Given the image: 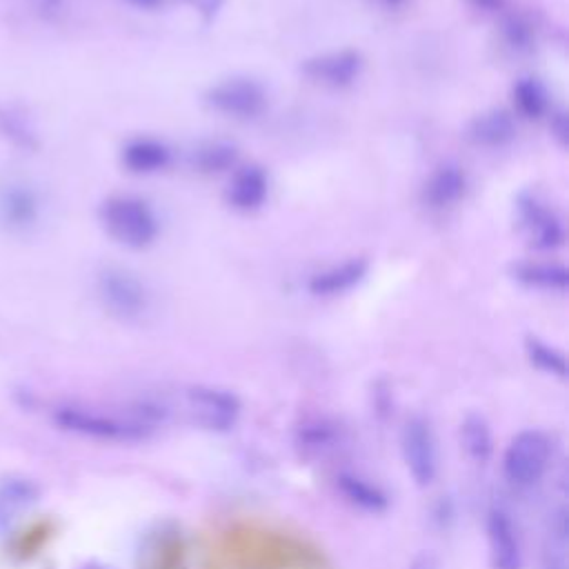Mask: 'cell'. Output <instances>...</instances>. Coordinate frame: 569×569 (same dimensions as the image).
Segmentation results:
<instances>
[{
	"mask_svg": "<svg viewBox=\"0 0 569 569\" xmlns=\"http://www.w3.org/2000/svg\"><path fill=\"white\" fill-rule=\"evenodd\" d=\"M491 569H522V547L518 529L502 507H491L485 518Z\"/></svg>",
	"mask_w": 569,
	"mask_h": 569,
	"instance_id": "30bf717a",
	"label": "cell"
},
{
	"mask_svg": "<svg viewBox=\"0 0 569 569\" xmlns=\"http://www.w3.org/2000/svg\"><path fill=\"white\" fill-rule=\"evenodd\" d=\"M551 129L556 131L560 144H567V116H565L562 111L553 113V118H551Z\"/></svg>",
	"mask_w": 569,
	"mask_h": 569,
	"instance_id": "f546056e",
	"label": "cell"
},
{
	"mask_svg": "<svg viewBox=\"0 0 569 569\" xmlns=\"http://www.w3.org/2000/svg\"><path fill=\"white\" fill-rule=\"evenodd\" d=\"M0 138L20 151H36L40 147L31 118L16 104H0Z\"/></svg>",
	"mask_w": 569,
	"mask_h": 569,
	"instance_id": "7402d4cb",
	"label": "cell"
},
{
	"mask_svg": "<svg viewBox=\"0 0 569 569\" xmlns=\"http://www.w3.org/2000/svg\"><path fill=\"white\" fill-rule=\"evenodd\" d=\"M518 218L527 231L529 242L536 249H558L565 242V227L560 218L542 204L533 193H522L518 198Z\"/></svg>",
	"mask_w": 569,
	"mask_h": 569,
	"instance_id": "8fae6325",
	"label": "cell"
},
{
	"mask_svg": "<svg viewBox=\"0 0 569 569\" xmlns=\"http://www.w3.org/2000/svg\"><path fill=\"white\" fill-rule=\"evenodd\" d=\"M53 420L60 429L100 442H140L147 440L153 429L138 422L136 418L113 416L78 405H62L53 411Z\"/></svg>",
	"mask_w": 569,
	"mask_h": 569,
	"instance_id": "6da1fadb",
	"label": "cell"
},
{
	"mask_svg": "<svg viewBox=\"0 0 569 569\" xmlns=\"http://www.w3.org/2000/svg\"><path fill=\"white\" fill-rule=\"evenodd\" d=\"M469 7L478 9V11H485V13H496L505 7L507 0H465Z\"/></svg>",
	"mask_w": 569,
	"mask_h": 569,
	"instance_id": "f1b7e54d",
	"label": "cell"
},
{
	"mask_svg": "<svg viewBox=\"0 0 569 569\" xmlns=\"http://www.w3.org/2000/svg\"><path fill=\"white\" fill-rule=\"evenodd\" d=\"M204 102L209 109L227 118L251 120L267 109V91L253 78L233 76L209 87L204 93Z\"/></svg>",
	"mask_w": 569,
	"mask_h": 569,
	"instance_id": "52a82bcc",
	"label": "cell"
},
{
	"mask_svg": "<svg viewBox=\"0 0 569 569\" xmlns=\"http://www.w3.org/2000/svg\"><path fill=\"white\" fill-rule=\"evenodd\" d=\"M525 356H527L531 367H536L538 371H542L547 376H556V378L567 376L565 353L560 349H556L553 345L536 338V336L525 338Z\"/></svg>",
	"mask_w": 569,
	"mask_h": 569,
	"instance_id": "d4e9b609",
	"label": "cell"
},
{
	"mask_svg": "<svg viewBox=\"0 0 569 569\" xmlns=\"http://www.w3.org/2000/svg\"><path fill=\"white\" fill-rule=\"evenodd\" d=\"M407 569H438V558L429 551H422L407 565Z\"/></svg>",
	"mask_w": 569,
	"mask_h": 569,
	"instance_id": "83f0119b",
	"label": "cell"
},
{
	"mask_svg": "<svg viewBox=\"0 0 569 569\" xmlns=\"http://www.w3.org/2000/svg\"><path fill=\"white\" fill-rule=\"evenodd\" d=\"M120 160L127 171L149 176V173H158L169 167L171 151L162 140H156L149 136H138V138H131L129 142H124V147L120 151Z\"/></svg>",
	"mask_w": 569,
	"mask_h": 569,
	"instance_id": "9a60e30c",
	"label": "cell"
},
{
	"mask_svg": "<svg viewBox=\"0 0 569 569\" xmlns=\"http://www.w3.org/2000/svg\"><path fill=\"white\" fill-rule=\"evenodd\" d=\"M124 2H129V4L136 7V9H147V11L158 9V7L162 4V0H124Z\"/></svg>",
	"mask_w": 569,
	"mask_h": 569,
	"instance_id": "4dcf8cb0",
	"label": "cell"
},
{
	"mask_svg": "<svg viewBox=\"0 0 569 569\" xmlns=\"http://www.w3.org/2000/svg\"><path fill=\"white\" fill-rule=\"evenodd\" d=\"M502 38L513 51H529L533 47V29L522 16H509L502 22Z\"/></svg>",
	"mask_w": 569,
	"mask_h": 569,
	"instance_id": "4316f807",
	"label": "cell"
},
{
	"mask_svg": "<svg viewBox=\"0 0 569 569\" xmlns=\"http://www.w3.org/2000/svg\"><path fill=\"white\" fill-rule=\"evenodd\" d=\"M36 2H40L42 7H58L60 4V0H36Z\"/></svg>",
	"mask_w": 569,
	"mask_h": 569,
	"instance_id": "1f68e13d",
	"label": "cell"
},
{
	"mask_svg": "<svg viewBox=\"0 0 569 569\" xmlns=\"http://www.w3.org/2000/svg\"><path fill=\"white\" fill-rule=\"evenodd\" d=\"M102 307L118 320H138L149 309V291L144 282L127 267L107 264L96 280Z\"/></svg>",
	"mask_w": 569,
	"mask_h": 569,
	"instance_id": "277c9868",
	"label": "cell"
},
{
	"mask_svg": "<svg viewBox=\"0 0 569 569\" xmlns=\"http://www.w3.org/2000/svg\"><path fill=\"white\" fill-rule=\"evenodd\" d=\"M511 276L529 287L540 291H567L569 271L558 262H518L511 267Z\"/></svg>",
	"mask_w": 569,
	"mask_h": 569,
	"instance_id": "44dd1931",
	"label": "cell"
},
{
	"mask_svg": "<svg viewBox=\"0 0 569 569\" xmlns=\"http://www.w3.org/2000/svg\"><path fill=\"white\" fill-rule=\"evenodd\" d=\"M511 96H513L516 109L529 120L540 118L547 111V93L536 78H520L513 84Z\"/></svg>",
	"mask_w": 569,
	"mask_h": 569,
	"instance_id": "484cf974",
	"label": "cell"
},
{
	"mask_svg": "<svg viewBox=\"0 0 569 569\" xmlns=\"http://www.w3.org/2000/svg\"><path fill=\"white\" fill-rule=\"evenodd\" d=\"M367 269H369V262L365 258H351L340 264L316 271L309 278L307 289L313 296H338V293L349 291L358 282H362V278L367 276Z\"/></svg>",
	"mask_w": 569,
	"mask_h": 569,
	"instance_id": "2e32d148",
	"label": "cell"
},
{
	"mask_svg": "<svg viewBox=\"0 0 569 569\" xmlns=\"http://www.w3.org/2000/svg\"><path fill=\"white\" fill-rule=\"evenodd\" d=\"M460 445L469 460L485 465L493 456V433L480 413H469L460 422Z\"/></svg>",
	"mask_w": 569,
	"mask_h": 569,
	"instance_id": "603a6c76",
	"label": "cell"
},
{
	"mask_svg": "<svg viewBox=\"0 0 569 569\" xmlns=\"http://www.w3.org/2000/svg\"><path fill=\"white\" fill-rule=\"evenodd\" d=\"M269 193V178L262 167L244 164L233 171L224 198L227 204L238 211H256L262 207Z\"/></svg>",
	"mask_w": 569,
	"mask_h": 569,
	"instance_id": "4fadbf2b",
	"label": "cell"
},
{
	"mask_svg": "<svg viewBox=\"0 0 569 569\" xmlns=\"http://www.w3.org/2000/svg\"><path fill=\"white\" fill-rule=\"evenodd\" d=\"M382 4H387V7H398V4H402L405 0H380Z\"/></svg>",
	"mask_w": 569,
	"mask_h": 569,
	"instance_id": "d6a6232c",
	"label": "cell"
},
{
	"mask_svg": "<svg viewBox=\"0 0 569 569\" xmlns=\"http://www.w3.org/2000/svg\"><path fill=\"white\" fill-rule=\"evenodd\" d=\"M365 60L356 49H338L307 58L300 67L302 76L327 89H345L362 73Z\"/></svg>",
	"mask_w": 569,
	"mask_h": 569,
	"instance_id": "9c48e42d",
	"label": "cell"
},
{
	"mask_svg": "<svg viewBox=\"0 0 569 569\" xmlns=\"http://www.w3.org/2000/svg\"><path fill=\"white\" fill-rule=\"evenodd\" d=\"M238 149L227 140H207L191 153V164L202 173H220L236 164Z\"/></svg>",
	"mask_w": 569,
	"mask_h": 569,
	"instance_id": "cb8c5ba5",
	"label": "cell"
},
{
	"mask_svg": "<svg viewBox=\"0 0 569 569\" xmlns=\"http://www.w3.org/2000/svg\"><path fill=\"white\" fill-rule=\"evenodd\" d=\"M104 231L129 249H144L158 238V218L151 207L136 196H111L100 204Z\"/></svg>",
	"mask_w": 569,
	"mask_h": 569,
	"instance_id": "7a4b0ae2",
	"label": "cell"
},
{
	"mask_svg": "<svg viewBox=\"0 0 569 569\" xmlns=\"http://www.w3.org/2000/svg\"><path fill=\"white\" fill-rule=\"evenodd\" d=\"M333 487L345 502L365 513H382L389 507V496L385 493V489L369 478H362L360 473L338 471L333 476Z\"/></svg>",
	"mask_w": 569,
	"mask_h": 569,
	"instance_id": "5bb4252c",
	"label": "cell"
},
{
	"mask_svg": "<svg viewBox=\"0 0 569 569\" xmlns=\"http://www.w3.org/2000/svg\"><path fill=\"white\" fill-rule=\"evenodd\" d=\"M467 191V176L458 164H440L425 182L422 198L433 209H447L456 204Z\"/></svg>",
	"mask_w": 569,
	"mask_h": 569,
	"instance_id": "ac0fdd59",
	"label": "cell"
},
{
	"mask_svg": "<svg viewBox=\"0 0 569 569\" xmlns=\"http://www.w3.org/2000/svg\"><path fill=\"white\" fill-rule=\"evenodd\" d=\"M345 442V429L327 416L302 418L293 429V445L305 458H322L338 451Z\"/></svg>",
	"mask_w": 569,
	"mask_h": 569,
	"instance_id": "7c38bea8",
	"label": "cell"
},
{
	"mask_svg": "<svg viewBox=\"0 0 569 569\" xmlns=\"http://www.w3.org/2000/svg\"><path fill=\"white\" fill-rule=\"evenodd\" d=\"M42 218L40 193L24 180H0V227L7 233H31Z\"/></svg>",
	"mask_w": 569,
	"mask_h": 569,
	"instance_id": "ba28073f",
	"label": "cell"
},
{
	"mask_svg": "<svg viewBox=\"0 0 569 569\" xmlns=\"http://www.w3.org/2000/svg\"><path fill=\"white\" fill-rule=\"evenodd\" d=\"M551 462V440L540 429L518 431L502 451L500 471L513 489H531L547 473Z\"/></svg>",
	"mask_w": 569,
	"mask_h": 569,
	"instance_id": "3957f363",
	"label": "cell"
},
{
	"mask_svg": "<svg viewBox=\"0 0 569 569\" xmlns=\"http://www.w3.org/2000/svg\"><path fill=\"white\" fill-rule=\"evenodd\" d=\"M184 402L189 420L196 427L216 433L233 429L242 409V402L233 391L211 385H191L184 391Z\"/></svg>",
	"mask_w": 569,
	"mask_h": 569,
	"instance_id": "8992f818",
	"label": "cell"
},
{
	"mask_svg": "<svg viewBox=\"0 0 569 569\" xmlns=\"http://www.w3.org/2000/svg\"><path fill=\"white\" fill-rule=\"evenodd\" d=\"M567 507L560 502L547 516L540 569H567Z\"/></svg>",
	"mask_w": 569,
	"mask_h": 569,
	"instance_id": "ffe728a7",
	"label": "cell"
},
{
	"mask_svg": "<svg viewBox=\"0 0 569 569\" xmlns=\"http://www.w3.org/2000/svg\"><path fill=\"white\" fill-rule=\"evenodd\" d=\"M400 451L413 485L425 489L438 476V442L429 418L416 413L400 429Z\"/></svg>",
	"mask_w": 569,
	"mask_h": 569,
	"instance_id": "5b68a950",
	"label": "cell"
},
{
	"mask_svg": "<svg viewBox=\"0 0 569 569\" xmlns=\"http://www.w3.org/2000/svg\"><path fill=\"white\" fill-rule=\"evenodd\" d=\"M40 498V487L24 476H7L0 480V527L11 525Z\"/></svg>",
	"mask_w": 569,
	"mask_h": 569,
	"instance_id": "d6986e66",
	"label": "cell"
},
{
	"mask_svg": "<svg viewBox=\"0 0 569 569\" xmlns=\"http://www.w3.org/2000/svg\"><path fill=\"white\" fill-rule=\"evenodd\" d=\"M516 136V122L505 109H487L467 124V138L487 149L505 147Z\"/></svg>",
	"mask_w": 569,
	"mask_h": 569,
	"instance_id": "e0dca14e",
	"label": "cell"
}]
</instances>
